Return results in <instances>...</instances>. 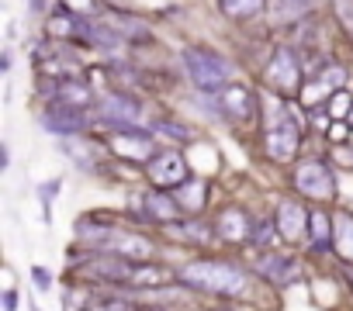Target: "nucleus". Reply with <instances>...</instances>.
<instances>
[{"mask_svg":"<svg viewBox=\"0 0 353 311\" xmlns=\"http://www.w3.org/2000/svg\"><path fill=\"white\" fill-rule=\"evenodd\" d=\"M332 11H336L339 25L353 35V0H332Z\"/></svg>","mask_w":353,"mask_h":311,"instance_id":"bb28decb","label":"nucleus"},{"mask_svg":"<svg viewBox=\"0 0 353 311\" xmlns=\"http://www.w3.org/2000/svg\"><path fill=\"white\" fill-rule=\"evenodd\" d=\"M329 111H332V118H336V121H346V114L353 111L350 94H346V90H336V97L329 100Z\"/></svg>","mask_w":353,"mask_h":311,"instance_id":"393cba45","label":"nucleus"},{"mask_svg":"<svg viewBox=\"0 0 353 311\" xmlns=\"http://www.w3.org/2000/svg\"><path fill=\"white\" fill-rule=\"evenodd\" d=\"M108 149H111V156H118V160H125V163H149L156 156V142L142 128H118V131H111Z\"/></svg>","mask_w":353,"mask_h":311,"instance_id":"0eeeda50","label":"nucleus"},{"mask_svg":"<svg viewBox=\"0 0 353 311\" xmlns=\"http://www.w3.org/2000/svg\"><path fill=\"white\" fill-rule=\"evenodd\" d=\"M108 4H114V11H121V4H125V0H108Z\"/></svg>","mask_w":353,"mask_h":311,"instance_id":"58836bf2","label":"nucleus"},{"mask_svg":"<svg viewBox=\"0 0 353 311\" xmlns=\"http://www.w3.org/2000/svg\"><path fill=\"white\" fill-rule=\"evenodd\" d=\"M222 311H253V308H246V304H229V308H222Z\"/></svg>","mask_w":353,"mask_h":311,"instance_id":"c9c22d12","label":"nucleus"},{"mask_svg":"<svg viewBox=\"0 0 353 311\" xmlns=\"http://www.w3.org/2000/svg\"><path fill=\"white\" fill-rule=\"evenodd\" d=\"M346 128H350L346 121H336V125H329V138H336V142H343V138H346Z\"/></svg>","mask_w":353,"mask_h":311,"instance_id":"2f4dec72","label":"nucleus"},{"mask_svg":"<svg viewBox=\"0 0 353 311\" xmlns=\"http://www.w3.org/2000/svg\"><path fill=\"white\" fill-rule=\"evenodd\" d=\"M350 280H353V266H350Z\"/></svg>","mask_w":353,"mask_h":311,"instance_id":"a19ab883","label":"nucleus"},{"mask_svg":"<svg viewBox=\"0 0 353 311\" xmlns=\"http://www.w3.org/2000/svg\"><path fill=\"white\" fill-rule=\"evenodd\" d=\"M145 208H149V218H152V222H176V218L184 215L181 204H176V197L166 194V191L145 194Z\"/></svg>","mask_w":353,"mask_h":311,"instance_id":"a211bd4d","label":"nucleus"},{"mask_svg":"<svg viewBox=\"0 0 353 311\" xmlns=\"http://www.w3.org/2000/svg\"><path fill=\"white\" fill-rule=\"evenodd\" d=\"M263 83L270 87L274 97H294V94H301V63H298L294 49H288V45L274 49V56H270V63L263 69Z\"/></svg>","mask_w":353,"mask_h":311,"instance_id":"20e7f679","label":"nucleus"},{"mask_svg":"<svg viewBox=\"0 0 353 311\" xmlns=\"http://www.w3.org/2000/svg\"><path fill=\"white\" fill-rule=\"evenodd\" d=\"M59 8L70 11V14H77V18H94L97 0H59Z\"/></svg>","mask_w":353,"mask_h":311,"instance_id":"b1692460","label":"nucleus"},{"mask_svg":"<svg viewBox=\"0 0 353 311\" xmlns=\"http://www.w3.org/2000/svg\"><path fill=\"white\" fill-rule=\"evenodd\" d=\"M253 228H256V222H253V218H250V211H246V208H239V204L222 208V211H219V218H215V235H219L222 242H232V246L250 242V239H253Z\"/></svg>","mask_w":353,"mask_h":311,"instance_id":"9b49d317","label":"nucleus"},{"mask_svg":"<svg viewBox=\"0 0 353 311\" xmlns=\"http://www.w3.org/2000/svg\"><path fill=\"white\" fill-rule=\"evenodd\" d=\"M97 114H101V125H108L111 131L118 128H139V100L128 97L125 90H108L104 97H97Z\"/></svg>","mask_w":353,"mask_h":311,"instance_id":"6e6552de","label":"nucleus"},{"mask_svg":"<svg viewBox=\"0 0 353 311\" xmlns=\"http://www.w3.org/2000/svg\"><path fill=\"white\" fill-rule=\"evenodd\" d=\"M339 163H353V152L343 149V145H339Z\"/></svg>","mask_w":353,"mask_h":311,"instance_id":"72a5a7b5","label":"nucleus"},{"mask_svg":"<svg viewBox=\"0 0 353 311\" xmlns=\"http://www.w3.org/2000/svg\"><path fill=\"white\" fill-rule=\"evenodd\" d=\"M59 187H63V180H49V184H42V187H39V197H42V204H46V208L52 204V197L59 194Z\"/></svg>","mask_w":353,"mask_h":311,"instance_id":"cd10ccee","label":"nucleus"},{"mask_svg":"<svg viewBox=\"0 0 353 311\" xmlns=\"http://www.w3.org/2000/svg\"><path fill=\"white\" fill-rule=\"evenodd\" d=\"M274 239H281V232H277V225L274 222H260L256 228H253V246H267V242H274Z\"/></svg>","mask_w":353,"mask_h":311,"instance_id":"a878e982","label":"nucleus"},{"mask_svg":"<svg viewBox=\"0 0 353 311\" xmlns=\"http://www.w3.org/2000/svg\"><path fill=\"white\" fill-rule=\"evenodd\" d=\"M42 4H46V0H32V11H42Z\"/></svg>","mask_w":353,"mask_h":311,"instance_id":"e433bc0d","label":"nucleus"},{"mask_svg":"<svg viewBox=\"0 0 353 311\" xmlns=\"http://www.w3.org/2000/svg\"><path fill=\"white\" fill-rule=\"evenodd\" d=\"M80 311H132V304H125V301H104V304H90V308H80Z\"/></svg>","mask_w":353,"mask_h":311,"instance_id":"c756f323","label":"nucleus"},{"mask_svg":"<svg viewBox=\"0 0 353 311\" xmlns=\"http://www.w3.org/2000/svg\"><path fill=\"white\" fill-rule=\"evenodd\" d=\"M63 152L70 156L77 167H87V170H97V167H101V163H97V145H94V142H66Z\"/></svg>","mask_w":353,"mask_h":311,"instance_id":"4be33fe9","label":"nucleus"},{"mask_svg":"<svg viewBox=\"0 0 353 311\" xmlns=\"http://www.w3.org/2000/svg\"><path fill=\"white\" fill-rule=\"evenodd\" d=\"M346 125H353V111H350V114H346Z\"/></svg>","mask_w":353,"mask_h":311,"instance_id":"ea45409f","label":"nucleus"},{"mask_svg":"<svg viewBox=\"0 0 353 311\" xmlns=\"http://www.w3.org/2000/svg\"><path fill=\"white\" fill-rule=\"evenodd\" d=\"M4 311H18V294L14 290H4Z\"/></svg>","mask_w":353,"mask_h":311,"instance_id":"473e14b6","label":"nucleus"},{"mask_svg":"<svg viewBox=\"0 0 353 311\" xmlns=\"http://www.w3.org/2000/svg\"><path fill=\"white\" fill-rule=\"evenodd\" d=\"M332 242H336V218H329L325 211H315V208H312V218H308V246H312L315 253H325V249H332Z\"/></svg>","mask_w":353,"mask_h":311,"instance_id":"f3484780","label":"nucleus"},{"mask_svg":"<svg viewBox=\"0 0 353 311\" xmlns=\"http://www.w3.org/2000/svg\"><path fill=\"white\" fill-rule=\"evenodd\" d=\"M332 249H336V256L343 263L353 266V215L350 211L336 215V242H332Z\"/></svg>","mask_w":353,"mask_h":311,"instance_id":"aec40b11","label":"nucleus"},{"mask_svg":"<svg viewBox=\"0 0 353 311\" xmlns=\"http://www.w3.org/2000/svg\"><path fill=\"white\" fill-rule=\"evenodd\" d=\"M173 197H176V204H181L184 215H201L205 204H208V180L194 177V180H188L184 187H176Z\"/></svg>","mask_w":353,"mask_h":311,"instance_id":"dca6fc26","label":"nucleus"},{"mask_svg":"<svg viewBox=\"0 0 353 311\" xmlns=\"http://www.w3.org/2000/svg\"><path fill=\"white\" fill-rule=\"evenodd\" d=\"M52 104L87 111V107L94 104V90H90L83 80H59V83L52 87Z\"/></svg>","mask_w":353,"mask_h":311,"instance_id":"2eb2a0df","label":"nucleus"},{"mask_svg":"<svg viewBox=\"0 0 353 311\" xmlns=\"http://www.w3.org/2000/svg\"><path fill=\"white\" fill-rule=\"evenodd\" d=\"M215 4H219V11H222L225 18H232V21H253V18L263 14L267 0H215Z\"/></svg>","mask_w":353,"mask_h":311,"instance_id":"6ab92c4d","label":"nucleus"},{"mask_svg":"<svg viewBox=\"0 0 353 311\" xmlns=\"http://www.w3.org/2000/svg\"><path fill=\"white\" fill-rule=\"evenodd\" d=\"M308 218H312V211L301 201H281L277 215H274V225H277L284 242L298 246V242H308Z\"/></svg>","mask_w":353,"mask_h":311,"instance_id":"9d476101","label":"nucleus"},{"mask_svg":"<svg viewBox=\"0 0 353 311\" xmlns=\"http://www.w3.org/2000/svg\"><path fill=\"white\" fill-rule=\"evenodd\" d=\"M184 66L194 80V87L201 94H219L229 80H232V66L225 56H219L208 45H188L184 49Z\"/></svg>","mask_w":353,"mask_h":311,"instance_id":"f03ea898","label":"nucleus"},{"mask_svg":"<svg viewBox=\"0 0 353 311\" xmlns=\"http://www.w3.org/2000/svg\"><path fill=\"white\" fill-rule=\"evenodd\" d=\"M319 80H322L329 90H343V83H346V69H343V66H332V63H325V66L319 69Z\"/></svg>","mask_w":353,"mask_h":311,"instance_id":"5701e85b","label":"nucleus"},{"mask_svg":"<svg viewBox=\"0 0 353 311\" xmlns=\"http://www.w3.org/2000/svg\"><path fill=\"white\" fill-rule=\"evenodd\" d=\"M176 280L184 287L219 294V297H243L250 290V273L239 270L236 263H225V259H194V263L176 270Z\"/></svg>","mask_w":353,"mask_h":311,"instance_id":"f257e3e1","label":"nucleus"},{"mask_svg":"<svg viewBox=\"0 0 353 311\" xmlns=\"http://www.w3.org/2000/svg\"><path fill=\"white\" fill-rule=\"evenodd\" d=\"M219 111L229 118V121H256L260 118V100L250 87H239V83H225L219 94Z\"/></svg>","mask_w":353,"mask_h":311,"instance_id":"1a4fd4ad","label":"nucleus"},{"mask_svg":"<svg viewBox=\"0 0 353 311\" xmlns=\"http://www.w3.org/2000/svg\"><path fill=\"white\" fill-rule=\"evenodd\" d=\"M145 177H149V184L156 187V191H166V194H173L176 187H184L191 177H188V163H184V156L176 152V149H163V152H156L152 160L145 163Z\"/></svg>","mask_w":353,"mask_h":311,"instance_id":"39448f33","label":"nucleus"},{"mask_svg":"<svg viewBox=\"0 0 353 311\" xmlns=\"http://www.w3.org/2000/svg\"><path fill=\"white\" fill-rule=\"evenodd\" d=\"M152 128H156V131H166V135H173V138H188V135H191L188 128H181V125H173V121H156Z\"/></svg>","mask_w":353,"mask_h":311,"instance_id":"c85d7f7f","label":"nucleus"},{"mask_svg":"<svg viewBox=\"0 0 353 311\" xmlns=\"http://www.w3.org/2000/svg\"><path fill=\"white\" fill-rule=\"evenodd\" d=\"M173 280H176V273L170 266H159L152 259H132L125 287L128 290H163V287H173Z\"/></svg>","mask_w":353,"mask_h":311,"instance_id":"f8f14e48","label":"nucleus"},{"mask_svg":"<svg viewBox=\"0 0 353 311\" xmlns=\"http://www.w3.org/2000/svg\"><path fill=\"white\" fill-rule=\"evenodd\" d=\"M291 4H298V8H308V4H312V0H291Z\"/></svg>","mask_w":353,"mask_h":311,"instance_id":"4c0bfd02","label":"nucleus"},{"mask_svg":"<svg viewBox=\"0 0 353 311\" xmlns=\"http://www.w3.org/2000/svg\"><path fill=\"white\" fill-rule=\"evenodd\" d=\"M0 69H4V73L11 69V52H4V56H0Z\"/></svg>","mask_w":353,"mask_h":311,"instance_id":"f704fd0d","label":"nucleus"},{"mask_svg":"<svg viewBox=\"0 0 353 311\" xmlns=\"http://www.w3.org/2000/svg\"><path fill=\"white\" fill-rule=\"evenodd\" d=\"M32 277H35L39 290H52V277H49V270H42V266H32Z\"/></svg>","mask_w":353,"mask_h":311,"instance_id":"7c9ffc66","label":"nucleus"},{"mask_svg":"<svg viewBox=\"0 0 353 311\" xmlns=\"http://www.w3.org/2000/svg\"><path fill=\"white\" fill-rule=\"evenodd\" d=\"M42 125H46V131H52V135H63V138H70V135H80V131H87L90 118H87V111H77V107H59V104H49V111L42 114Z\"/></svg>","mask_w":353,"mask_h":311,"instance_id":"4468645a","label":"nucleus"},{"mask_svg":"<svg viewBox=\"0 0 353 311\" xmlns=\"http://www.w3.org/2000/svg\"><path fill=\"white\" fill-rule=\"evenodd\" d=\"M294 191L305 197V201H322L329 204L336 197V173L325 160H301L294 167Z\"/></svg>","mask_w":353,"mask_h":311,"instance_id":"7ed1b4c3","label":"nucleus"},{"mask_svg":"<svg viewBox=\"0 0 353 311\" xmlns=\"http://www.w3.org/2000/svg\"><path fill=\"white\" fill-rule=\"evenodd\" d=\"M253 270L260 273V277H267L270 283H294L298 280V273H301V263L294 259V256H284V253H260L256 259H253Z\"/></svg>","mask_w":353,"mask_h":311,"instance_id":"ddd939ff","label":"nucleus"},{"mask_svg":"<svg viewBox=\"0 0 353 311\" xmlns=\"http://www.w3.org/2000/svg\"><path fill=\"white\" fill-rule=\"evenodd\" d=\"M298 142H301V125L288 114V111H281L277 114V121L267 128V135H263V145H267V156L274 163H291L294 156H298Z\"/></svg>","mask_w":353,"mask_h":311,"instance_id":"423d86ee","label":"nucleus"},{"mask_svg":"<svg viewBox=\"0 0 353 311\" xmlns=\"http://www.w3.org/2000/svg\"><path fill=\"white\" fill-rule=\"evenodd\" d=\"M101 21H104V25H111L121 39H145V42H149V28H145L139 18L125 14V11H111V14H104Z\"/></svg>","mask_w":353,"mask_h":311,"instance_id":"412c9836","label":"nucleus"}]
</instances>
